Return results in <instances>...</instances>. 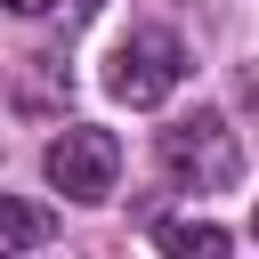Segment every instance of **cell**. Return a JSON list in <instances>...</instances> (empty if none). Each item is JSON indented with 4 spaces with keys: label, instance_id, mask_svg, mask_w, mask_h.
<instances>
[{
    "label": "cell",
    "instance_id": "cell-1",
    "mask_svg": "<svg viewBox=\"0 0 259 259\" xmlns=\"http://www.w3.org/2000/svg\"><path fill=\"white\" fill-rule=\"evenodd\" d=\"M178 81H186V49H178V32H162V24H130V32L113 40V57H105V89H113L130 113L162 105Z\"/></svg>",
    "mask_w": 259,
    "mask_h": 259
},
{
    "label": "cell",
    "instance_id": "cell-7",
    "mask_svg": "<svg viewBox=\"0 0 259 259\" xmlns=\"http://www.w3.org/2000/svg\"><path fill=\"white\" fill-rule=\"evenodd\" d=\"M0 8H8V16H49L57 0H0Z\"/></svg>",
    "mask_w": 259,
    "mask_h": 259
},
{
    "label": "cell",
    "instance_id": "cell-5",
    "mask_svg": "<svg viewBox=\"0 0 259 259\" xmlns=\"http://www.w3.org/2000/svg\"><path fill=\"white\" fill-rule=\"evenodd\" d=\"M57 235V219L40 210V202H16V194H0V251H40Z\"/></svg>",
    "mask_w": 259,
    "mask_h": 259
},
{
    "label": "cell",
    "instance_id": "cell-9",
    "mask_svg": "<svg viewBox=\"0 0 259 259\" xmlns=\"http://www.w3.org/2000/svg\"><path fill=\"white\" fill-rule=\"evenodd\" d=\"M251 235H259V210H251Z\"/></svg>",
    "mask_w": 259,
    "mask_h": 259
},
{
    "label": "cell",
    "instance_id": "cell-4",
    "mask_svg": "<svg viewBox=\"0 0 259 259\" xmlns=\"http://www.w3.org/2000/svg\"><path fill=\"white\" fill-rule=\"evenodd\" d=\"M154 243H162V251H178V259H194V251H202V259H219L235 235H227L219 219H162V227H154Z\"/></svg>",
    "mask_w": 259,
    "mask_h": 259
},
{
    "label": "cell",
    "instance_id": "cell-8",
    "mask_svg": "<svg viewBox=\"0 0 259 259\" xmlns=\"http://www.w3.org/2000/svg\"><path fill=\"white\" fill-rule=\"evenodd\" d=\"M97 8H105V0H73V16H97Z\"/></svg>",
    "mask_w": 259,
    "mask_h": 259
},
{
    "label": "cell",
    "instance_id": "cell-6",
    "mask_svg": "<svg viewBox=\"0 0 259 259\" xmlns=\"http://www.w3.org/2000/svg\"><path fill=\"white\" fill-rule=\"evenodd\" d=\"M235 97H243V105L259 113V65H243V81H235Z\"/></svg>",
    "mask_w": 259,
    "mask_h": 259
},
{
    "label": "cell",
    "instance_id": "cell-2",
    "mask_svg": "<svg viewBox=\"0 0 259 259\" xmlns=\"http://www.w3.org/2000/svg\"><path fill=\"white\" fill-rule=\"evenodd\" d=\"M162 170H170L186 194H219V186H235L243 146H235V130H227V113L194 105L186 121H170V130H162Z\"/></svg>",
    "mask_w": 259,
    "mask_h": 259
},
{
    "label": "cell",
    "instance_id": "cell-3",
    "mask_svg": "<svg viewBox=\"0 0 259 259\" xmlns=\"http://www.w3.org/2000/svg\"><path fill=\"white\" fill-rule=\"evenodd\" d=\"M40 170H49V186H57L65 202H105V194H113V178H121V138H113V130L73 121V130H57V138H49Z\"/></svg>",
    "mask_w": 259,
    "mask_h": 259
}]
</instances>
